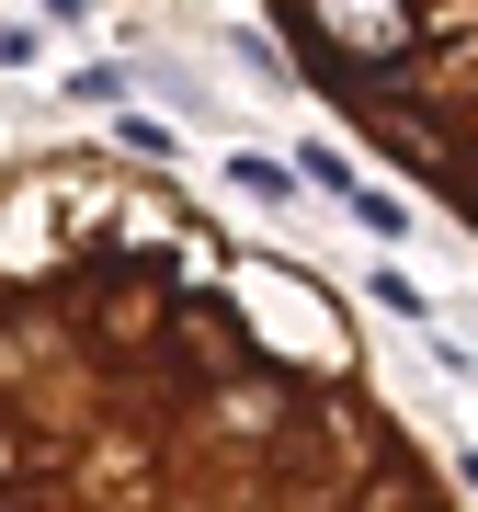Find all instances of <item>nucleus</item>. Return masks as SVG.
<instances>
[{
    "label": "nucleus",
    "instance_id": "1",
    "mask_svg": "<svg viewBox=\"0 0 478 512\" xmlns=\"http://www.w3.org/2000/svg\"><path fill=\"white\" fill-rule=\"evenodd\" d=\"M0 512H467L308 262L160 171H0Z\"/></svg>",
    "mask_w": 478,
    "mask_h": 512
},
{
    "label": "nucleus",
    "instance_id": "2",
    "mask_svg": "<svg viewBox=\"0 0 478 512\" xmlns=\"http://www.w3.org/2000/svg\"><path fill=\"white\" fill-rule=\"evenodd\" d=\"M274 35L387 171L478 228V0H274Z\"/></svg>",
    "mask_w": 478,
    "mask_h": 512
}]
</instances>
